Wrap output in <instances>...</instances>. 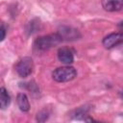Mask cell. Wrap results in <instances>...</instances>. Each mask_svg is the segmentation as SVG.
<instances>
[{"mask_svg":"<svg viewBox=\"0 0 123 123\" xmlns=\"http://www.w3.org/2000/svg\"><path fill=\"white\" fill-rule=\"evenodd\" d=\"M62 41V39L58 33L50 34V35L39 37L38 38H37L35 40L34 47L37 51H47V50L51 49L52 47L58 45Z\"/></svg>","mask_w":123,"mask_h":123,"instance_id":"cell-1","label":"cell"},{"mask_svg":"<svg viewBox=\"0 0 123 123\" xmlns=\"http://www.w3.org/2000/svg\"><path fill=\"white\" fill-rule=\"evenodd\" d=\"M77 76V70L69 65L56 68L52 72V78L58 83H65L73 80Z\"/></svg>","mask_w":123,"mask_h":123,"instance_id":"cell-2","label":"cell"},{"mask_svg":"<svg viewBox=\"0 0 123 123\" xmlns=\"http://www.w3.org/2000/svg\"><path fill=\"white\" fill-rule=\"evenodd\" d=\"M33 70L34 62L31 57H23L15 64V71L22 78H26L29 75H31Z\"/></svg>","mask_w":123,"mask_h":123,"instance_id":"cell-3","label":"cell"},{"mask_svg":"<svg viewBox=\"0 0 123 123\" xmlns=\"http://www.w3.org/2000/svg\"><path fill=\"white\" fill-rule=\"evenodd\" d=\"M123 41V35L122 33H111L108 36H106L103 40V46L107 49H111L117 45H119L120 43H122Z\"/></svg>","mask_w":123,"mask_h":123,"instance_id":"cell-4","label":"cell"},{"mask_svg":"<svg viewBox=\"0 0 123 123\" xmlns=\"http://www.w3.org/2000/svg\"><path fill=\"white\" fill-rule=\"evenodd\" d=\"M58 34L60 35L62 40H75L81 37L78 30L71 27H67V26H62L59 29Z\"/></svg>","mask_w":123,"mask_h":123,"instance_id":"cell-5","label":"cell"},{"mask_svg":"<svg viewBox=\"0 0 123 123\" xmlns=\"http://www.w3.org/2000/svg\"><path fill=\"white\" fill-rule=\"evenodd\" d=\"M58 59L64 64H71L74 62V55L71 49L67 47H62L58 50Z\"/></svg>","mask_w":123,"mask_h":123,"instance_id":"cell-6","label":"cell"},{"mask_svg":"<svg viewBox=\"0 0 123 123\" xmlns=\"http://www.w3.org/2000/svg\"><path fill=\"white\" fill-rule=\"evenodd\" d=\"M102 7L107 12H119L123 8V0H102Z\"/></svg>","mask_w":123,"mask_h":123,"instance_id":"cell-7","label":"cell"},{"mask_svg":"<svg viewBox=\"0 0 123 123\" xmlns=\"http://www.w3.org/2000/svg\"><path fill=\"white\" fill-rule=\"evenodd\" d=\"M16 102H17V105L21 111H23V112L29 111L30 103H29V99L25 93H22V92L18 93L16 96Z\"/></svg>","mask_w":123,"mask_h":123,"instance_id":"cell-8","label":"cell"},{"mask_svg":"<svg viewBox=\"0 0 123 123\" xmlns=\"http://www.w3.org/2000/svg\"><path fill=\"white\" fill-rule=\"evenodd\" d=\"M11 96L5 87H0V109L5 110L10 106Z\"/></svg>","mask_w":123,"mask_h":123,"instance_id":"cell-9","label":"cell"},{"mask_svg":"<svg viewBox=\"0 0 123 123\" xmlns=\"http://www.w3.org/2000/svg\"><path fill=\"white\" fill-rule=\"evenodd\" d=\"M48 117H49V112L46 110H42L37 114V120L38 122H44L48 119Z\"/></svg>","mask_w":123,"mask_h":123,"instance_id":"cell-10","label":"cell"},{"mask_svg":"<svg viewBox=\"0 0 123 123\" xmlns=\"http://www.w3.org/2000/svg\"><path fill=\"white\" fill-rule=\"evenodd\" d=\"M5 37H6V31L2 27H0V41H2L5 38Z\"/></svg>","mask_w":123,"mask_h":123,"instance_id":"cell-11","label":"cell"}]
</instances>
